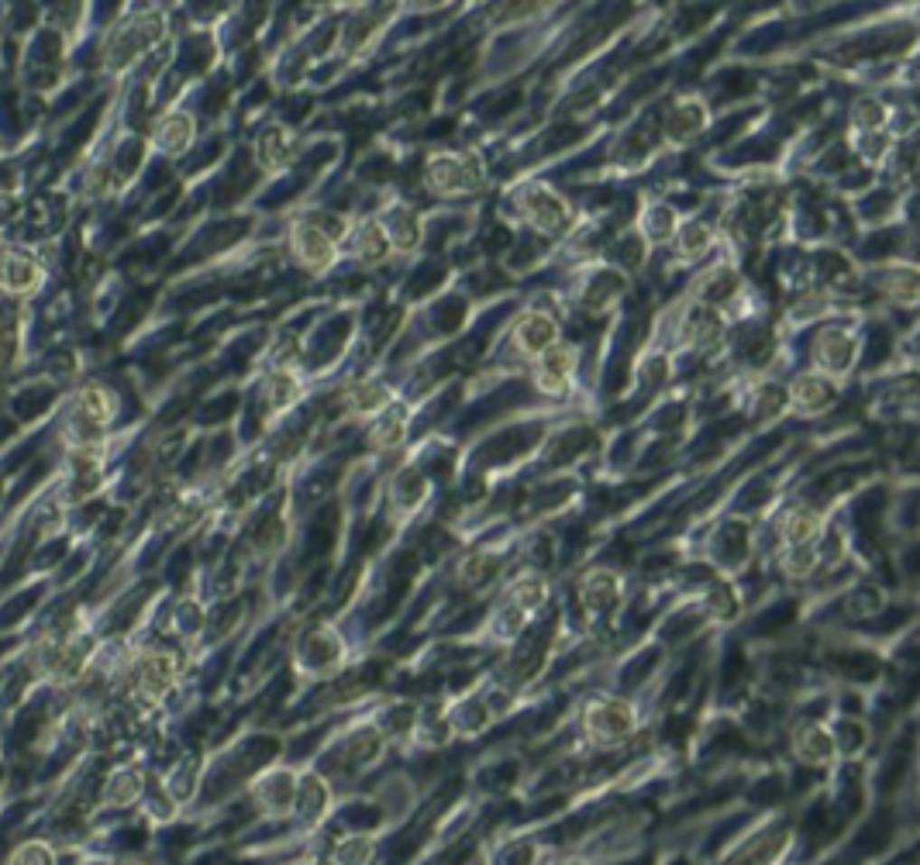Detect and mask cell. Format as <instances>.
<instances>
[{
    "mask_svg": "<svg viewBox=\"0 0 920 865\" xmlns=\"http://www.w3.org/2000/svg\"><path fill=\"white\" fill-rule=\"evenodd\" d=\"M545 597H549L545 579H541V576H534V572L517 576L514 587H511V604H514L517 610H538L541 604H545Z\"/></svg>",
    "mask_w": 920,
    "mask_h": 865,
    "instance_id": "cell-18",
    "label": "cell"
},
{
    "mask_svg": "<svg viewBox=\"0 0 920 865\" xmlns=\"http://www.w3.org/2000/svg\"><path fill=\"white\" fill-rule=\"evenodd\" d=\"M786 397L793 400L796 410L817 414V410H824V407L834 404V387H831L824 376H817V372H803V376L793 380V387Z\"/></svg>",
    "mask_w": 920,
    "mask_h": 865,
    "instance_id": "cell-9",
    "label": "cell"
},
{
    "mask_svg": "<svg viewBox=\"0 0 920 865\" xmlns=\"http://www.w3.org/2000/svg\"><path fill=\"white\" fill-rule=\"evenodd\" d=\"M855 338L845 332V328H824V332L817 334V342H813V355H817V362L828 369V372H845L851 362H855Z\"/></svg>",
    "mask_w": 920,
    "mask_h": 865,
    "instance_id": "cell-5",
    "label": "cell"
},
{
    "mask_svg": "<svg viewBox=\"0 0 920 865\" xmlns=\"http://www.w3.org/2000/svg\"><path fill=\"white\" fill-rule=\"evenodd\" d=\"M407 424H404V414H387L383 421L372 428V445L376 448H393V445L404 438Z\"/></svg>",
    "mask_w": 920,
    "mask_h": 865,
    "instance_id": "cell-28",
    "label": "cell"
},
{
    "mask_svg": "<svg viewBox=\"0 0 920 865\" xmlns=\"http://www.w3.org/2000/svg\"><path fill=\"white\" fill-rule=\"evenodd\" d=\"M710 249V228L707 224H699V221H693V224H686L680 231V252H682V259H699L703 252Z\"/></svg>",
    "mask_w": 920,
    "mask_h": 865,
    "instance_id": "cell-24",
    "label": "cell"
},
{
    "mask_svg": "<svg viewBox=\"0 0 920 865\" xmlns=\"http://www.w3.org/2000/svg\"><path fill=\"white\" fill-rule=\"evenodd\" d=\"M521 211L531 228H538L541 235H559L566 228V203L555 197L552 190L545 186H531L521 193Z\"/></svg>",
    "mask_w": 920,
    "mask_h": 865,
    "instance_id": "cell-3",
    "label": "cell"
},
{
    "mask_svg": "<svg viewBox=\"0 0 920 865\" xmlns=\"http://www.w3.org/2000/svg\"><path fill=\"white\" fill-rule=\"evenodd\" d=\"M383 231H387L390 245H397V249H414L418 245V221L407 211H393L390 228H383Z\"/></svg>",
    "mask_w": 920,
    "mask_h": 865,
    "instance_id": "cell-22",
    "label": "cell"
},
{
    "mask_svg": "<svg viewBox=\"0 0 920 865\" xmlns=\"http://www.w3.org/2000/svg\"><path fill=\"white\" fill-rule=\"evenodd\" d=\"M324 804H328V790H324V783L321 779H304V786H300V813L311 821V817H317L321 810H324Z\"/></svg>",
    "mask_w": 920,
    "mask_h": 865,
    "instance_id": "cell-27",
    "label": "cell"
},
{
    "mask_svg": "<svg viewBox=\"0 0 920 865\" xmlns=\"http://www.w3.org/2000/svg\"><path fill=\"white\" fill-rule=\"evenodd\" d=\"M311 224H317L334 245H338V239H345V231H349V221L338 218V214H317V218H311Z\"/></svg>",
    "mask_w": 920,
    "mask_h": 865,
    "instance_id": "cell-32",
    "label": "cell"
},
{
    "mask_svg": "<svg viewBox=\"0 0 920 865\" xmlns=\"http://www.w3.org/2000/svg\"><path fill=\"white\" fill-rule=\"evenodd\" d=\"M294 256L311 269V273H324L334 262V241L317 228V224H296L294 228Z\"/></svg>",
    "mask_w": 920,
    "mask_h": 865,
    "instance_id": "cell-4",
    "label": "cell"
},
{
    "mask_svg": "<svg viewBox=\"0 0 920 865\" xmlns=\"http://www.w3.org/2000/svg\"><path fill=\"white\" fill-rule=\"evenodd\" d=\"M372 859V841L369 838H349L334 851V865H369Z\"/></svg>",
    "mask_w": 920,
    "mask_h": 865,
    "instance_id": "cell-29",
    "label": "cell"
},
{
    "mask_svg": "<svg viewBox=\"0 0 920 865\" xmlns=\"http://www.w3.org/2000/svg\"><path fill=\"white\" fill-rule=\"evenodd\" d=\"M737 287H741V279H737L735 269L718 266V269H710V273H703V277L697 279V296H699V304L714 307V304L731 300V296L737 294Z\"/></svg>",
    "mask_w": 920,
    "mask_h": 865,
    "instance_id": "cell-11",
    "label": "cell"
},
{
    "mask_svg": "<svg viewBox=\"0 0 920 865\" xmlns=\"http://www.w3.org/2000/svg\"><path fill=\"white\" fill-rule=\"evenodd\" d=\"M886 294H893L903 304H914L917 300V273L910 266H900L886 277Z\"/></svg>",
    "mask_w": 920,
    "mask_h": 865,
    "instance_id": "cell-25",
    "label": "cell"
},
{
    "mask_svg": "<svg viewBox=\"0 0 920 865\" xmlns=\"http://www.w3.org/2000/svg\"><path fill=\"white\" fill-rule=\"evenodd\" d=\"M562 865H583V862H579V859H569V862H562Z\"/></svg>",
    "mask_w": 920,
    "mask_h": 865,
    "instance_id": "cell-34",
    "label": "cell"
},
{
    "mask_svg": "<svg viewBox=\"0 0 920 865\" xmlns=\"http://www.w3.org/2000/svg\"><path fill=\"white\" fill-rule=\"evenodd\" d=\"M380 748H383V738L376 735V731H359V735L349 738L345 755H349L352 766H369V762L380 758Z\"/></svg>",
    "mask_w": 920,
    "mask_h": 865,
    "instance_id": "cell-21",
    "label": "cell"
},
{
    "mask_svg": "<svg viewBox=\"0 0 920 865\" xmlns=\"http://www.w3.org/2000/svg\"><path fill=\"white\" fill-rule=\"evenodd\" d=\"M294 776L290 773H277L269 776L266 783H262V790H258V800H262V807L269 810V813H286L290 804H294Z\"/></svg>",
    "mask_w": 920,
    "mask_h": 865,
    "instance_id": "cell-15",
    "label": "cell"
},
{
    "mask_svg": "<svg viewBox=\"0 0 920 865\" xmlns=\"http://www.w3.org/2000/svg\"><path fill=\"white\" fill-rule=\"evenodd\" d=\"M355 249H359V259H366V262H380V259H387V252H390L387 231H383L376 221H366L362 228H359Z\"/></svg>",
    "mask_w": 920,
    "mask_h": 865,
    "instance_id": "cell-19",
    "label": "cell"
},
{
    "mask_svg": "<svg viewBox=\"0 0 920 865\" xmlns=\"http://www.w3.org/2000/svg\"><path fill=\"white\" fill-rule=\"evenodd\" d=\"M345 404L355 414H380L383 407H390V390L383 383H359L345 393Z\"/></svg>",
    "mask_w": 920,
    "mask_h": 865,
    "instance_id": "cell-16",
    "label": "cell"
},
{
    "mask_svg": "<svg viewBox=\"0 0 920 865\" xmlns=\"http://www.w3.org/2000/svg\"><path fill=\"white\" fill-rule=\"evenodd\" d=\"M851 121L865 131H879L886 125V108L876 97H859L855 108H851Z\"/></svg>",
    "mask_w": 920,
    "mask_h": 865,
    "instance_id": "cell-23",
    "label": "cell"
},
{
    "mask_svg": "<svg viewBox=\"0 0 920 865\" xmlns=\"http://www.w3.org/2000/svg\"><path fill=\"white\" fill-rule=\"evenodd\" d=\"M258 155H262V163L273 169L279 166L283 159H286V142H283V131L279 128H269L262 138H258Z\"/></svg>",
    "mask_w": 920,
    "mask_h": 865,
    "instance_id": "cell-31",
    "label": "cell"
},
{
    "mask_svg": "<svg viewBox=\"0 0 920 865\" xmlns=\"http://www.w3.org/2000/svg\"><path fill=\"white\" fill-rule=\"evenodd\" d=\"M665 128H669V138H672V142H690V138H697L699 128H703V108H699L697 100H680V104L669 111Z\"/></svg>",
    "mask_w": 920,
    "mask_h": 865,
    "instance_id": "cell-13",
    "label": "cell"
},
{
    "mask_svg": "<svg viewBox=\"0 0 920 865\" xmlns=\"http://www.w3.org/2000/svg\"><path fill=\"white\" fill-rule=\"evenodd\" d=\"M424 176L438 197H462L483 186V169L473 155H431Z\"/></svg>",
    "mask_w": 920,
    "mask_h": 865,
    "instance_id": "cell-1",
    "label": "cell"
},
{
    "mask_svg": "<svg viewBox=\"0 0 920 865\" xmlns=\"http://www.w3.org/2000/svg\"><path fill=\"white\" fill-rule=\"evenodd\" d=\"M813 566H817V549H813V545H796V549H786V559H783L786 576H793V579L810 576Z\"/></svg>",
    "mask_w": 920,
    "mask_h": 865,
    "instance_id": "cell-26",
    "label": "cell"
},
{
    "mask_svg": "<svg viewBox=\"0 0 920 865\" xmlns=\"http://www.w3.org/2000/svg\"><path fill=\"white\" fill-rule=\"evenodd\" d=\"M621 597V583L617 576H610L607 569H596L587 576V587H583V600H587L589 610H610Z\"/></svg>",
    "mask_w": 920,
    "mask_h": 865,
    "instance_id": "cell-14",
    "label": "cell"
},
{
    "mask_svg": "<svg viewBox=\"0 0 920 865\" xmlns=\"http://www.w3.org/2000/svg\"><path fill=\"white\" fill-rule=\"evenodd\" d=\"M555 338H559V324H555L549 314H528V317H521L514 328V345L517 352H524V355H541V352H549L555 345Z\"/></svg>",
    "mask_w": 920,
    "mask_h": 865,
    "instance_id": "cell-6",
    "label": "cell"
},
{
    "mask_svg": "<svg viewBox=\"0 0 920 865\" xmlns=\"http://www.w3.org/2000/svg\"><path fill=\"white\" fill-rule=\"evenodd\" d=\"M497 569H500V562L493 559V555H465L459 562V583L462 587H469V589H476V587H486L493 576H497Z\"/></svg>",
    "mask_w": 920,
    "mask_h": 865,
    "instance_id": "cell-17",
    "label": "cell"
},
{
    "mask_svg": "<svg viewBox=\"0 0 920 865\" xmlns=\"http://www.w3.org/2000/svg\"><path fill=\"white\" fill-rule=\"evenodd\" d=\"M314 865H334V862H314Z\"/></svg>",
    "mask_w": 920,
    "mask_h": 865,
    "instance_id": "cell-35",
    "label": "cell"
},
{
    "mask_svg": "<svg viewBox=\"0 0 920 865\" xmlns=\"http://www.w3.org/2000/svg\"><path fill=\"white\" fill-rule=\"evenodd\" d=\"M169 682H173V659L166 655H148L146 665H142V686H146V693L152 697H159V693H166Z\"/></svg>",
    "mask_w": 920,
    "mask_h": 865,
    "instance_id": "cell-20",
    "label": "cell"
},
{
    "mask_svg": "<svg viewBox=\"0 0 920 865\" xmlns=\"http://www.w3.org/2000/svg\"><path fill=\"white\" fill-rule=\"evenodd\" d=\"M572 369H576V352L569 345H552L538 355V387L545 393H562Z\"/></svg>",
    "mask_w": 920,
    "mask_h": 865,
    "instance_id": "cell-7",
    "label": "cell"
},
{
    "mask_svg": "<svg viewBox=\"0 0 920 865\" xmlns=\"http://www.w3.org/2000/svg\"><path fill=\"white\" fill-rule=\"evenodd\" d=\"M587 735L596 745H621L634 735V710L624 700H593L587 707Z\"/></svg>",
    "mask_w": 920,
    "mask_h": 865,
    "instance_id": "cell-2",
    "label": "cell"
},
{
    "mask_svg": "<svg viewBox=\"0 0 920 865\" xmlns=\"http://www.w3.org/2000/svg\"><path fill=\"white\" fill-rule=\"evenodd\" d=\"M821 528H824V521L817 511H810V507H796L786 514V524H783V541H786V549H796V545H813L817 538H821Z\"/></svg>",
    "mask_w": 920,
    "mask_h": 865,
    "instance_id": "cell-12",
    "label": "cell"
},
{
    "mask_svg": "<svg viewBox=\"0 0 920 865\" xmlns=\"http://www.w3.org/2000/svg\"><path fill=\"white\" fill-rule=\"evenodd\" d=\"M783 407H786V393H783L779 387H765L762 393H758V400H755L752 418L755 421H773Z\"/></svg>",
    "mask_w": 920,
    "mask_h": 865,
    "instance_id": "cell-30",
    "label": "cell"
},
{
    "mask_svg": "<svg viewBox=\"0 0 920 865\" xmlns=\"http://www.w3.org/2000/svg\"><path fill=\"white\" fill-rule=\"evenodd\" d=\"M682 334H686V342H693L699 349H710V345H718L720 334H724V321H720V314L714 311V307L697 304V307H690V314H686Z\"/></svg>",
    "mask_w": 920,
    "mask_h": 865,
    "instance_id": "cell-10",
    "label": "cell"
},
{
    "mask_svg": "<svg viewBox=\"0 0 920 865\" xmlns=\"http://www.w3.org/2000/svg\"><path fill=\"white\" fill-rule=\"evenodd\" d=\"M793 752L800 755V762L821 769V766H831V762H834V738H831V731H824L821 724H803V728H796V735H793Z\"/></svg>",
    "mask_w": 920,
    "mask_h": 865,
    "instance_id": "cell-8",
    "label": "cell"
},
{
    "mask_svg": "<svg viewBox=\"0 0 920 865\" xmlns=\"http://www.w3.org/2000/svg\"><path fill=\"white\" fill-rule=\"evenodd\" d=\"M294 393H296V383L290 380V376H283L279 372L277 380H273V404H286V400H294Z\"/></svg>",
    "mask_w": 920,
    "mask_h": 865,
    "instance_id": "cell-33",
    "label": "cell"
}]
</instances>
